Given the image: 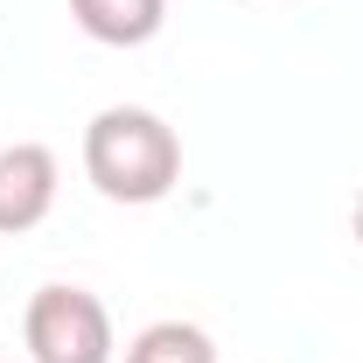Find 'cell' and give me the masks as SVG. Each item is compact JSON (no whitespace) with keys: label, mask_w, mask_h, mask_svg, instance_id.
Returning a JSON list of instances; mask_svg holds the SVG:
<instances>
[{"label":"cell","mask_w":363,"mask_h":363,"mask_svg":"<svg viewBox=\"0 0 363 363\" xmlns=\"http://www.w3.org/2000/svg\"><path fill=\"white\" fill-rule=\"evenodd\" d=\"M21 342L28 363H119V335H112V308L91 286H35L28 315H21Z\"/></svg>","instance_id":"cell-2"},{"label":"cell","mask_w":363,"mask_h":363,"mask_svg":"<svg viewBox=\"0 0 363 363\" xmlns=\"http://www.w3.org/2000/svg\"><path fill=\"white\" fill-rule=\"evenodd\" d=\"M119 363H217V342L196 321H147Z\"/></svg>","instance_id":"cell-5"},{"label":"cell","mask_w":363,"mask_h":363,"mask_svg":"<svg viewBox=\"0 0 363 363\" xmlns=\"http://www.w3.org/2000/svg\"><path fill=\"white\" fill-rule=\"evenodd\" d=\"M350 230H357V245H363V189H357V203H350Z\"/></svg>","instance_id":"cell-6"},{"label":"cell","mask_w":363,"mask_h":363,"mask_svg":"<svg viewBox=\"0 0 363 363\" xmlns=\"http://www.w3.org/2000/svg\"><path fill=\"white\" fill-rule=\"evenodd\" d=\"M56 189H63V168L43 140H14L0 147V238H21L35 230L56 210Z\"/></svg>","instance_id":"cell-3"},{"label":"cell","mask_w":363,"mask_h":363,"mask_svg":"<svg viewBox=\"0 0 363 363\" xmlns=\"http://www.w3.org/2000/svg\"><path fill=\"white\" fill-rule=\"evenodd\" d=\"M70 21L105 49H147L168 28V0H70Z\"/></svg>","instance_id":"cell-4"},{"label":"cell","mask_w":363,"mask_h":363,"mask_svg":"<svg viewBox=\"0 0 363 363\" xmlns=\"http://www.w3.org/2000/svg\"><path fill=\"white\" fill-rule=\"evenodd\" d=\"M84 182L105 203L147 210L161 196H175L182 182V140L161 112L147 105H105L84 126Z\"/></svg>","instance_id":"cell-1"}]
</instances>
